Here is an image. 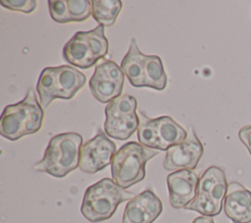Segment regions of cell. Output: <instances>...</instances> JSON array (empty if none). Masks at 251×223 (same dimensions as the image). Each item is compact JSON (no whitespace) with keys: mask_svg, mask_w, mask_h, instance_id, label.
<instances>
[{"mask_svg":"<svg viewBox=\"0 0 251 223\" xmlns=\"http://www.w3.org/2000/svg\"><path fill=\"white\" fill-rule=\"evenodd\" d=\"M71 22H83L92 15V5L89 0H67Z\"/></svg>","mask_w":251,"mask_h":223,"instance_id":"cb8c5ba5","label":"cell"},{"mask_svg":"<svg viewBox=\"0 0 251 223\" xmlns=\"http://www.w3.org/2000/svg\"><path fill=\"white\" fill-rule=\"evenodd\" d=\"M223 206L232 223L251 222V192L240 183L228 184Z\"/></svg>","mask_w":251,"mask_h":223,"instance_id":"30bf717a","label":"cell"},{"mask_svg":"<svg viewBox=\"0 0 251 223\" xmlns=\"http://www.w3.org/2000/svg\"><path fill=\"white\" fill-rule=\"evenodd\" d=\"M133 197V193L122 188L113 179L104 178L86 189L80 211L89 222H102L111 218L122 202Z\"/></svg>","mask_w":251,"mask_h":223,"instance_id":"3957f363","label":"cell"},{"mask_svg":"<svg viewBox=\"0 0 251 223\" xmlns=\"http://www.w3.org/2000/svg\"><path fill=\"white\" fill-rule=\"evenodd\" d=\"M116 152L115 142L105 133L99 131L94 138L82 144L80 148L79 169L88 174L99 172L112 163Z\"/></svg>","mask_w":251,"mask_h":223,"instance_id":"8992f818","label":"cell"},{"mask_svg":"<svg viewBox=\"0 0 251 223\" xmlns=\"http://www.w3.org/2000/svg\"><path fill=\"white\" fill-rule=\"evenodd\" d=\"M82 34L89 43L92 53L97 61L107 55L109 51V43L104 34V27L102 25H98L95 28L89 31H82Z\"/></svg>","mask_w":251,"mask_h":223,"instance_id":"7402d4cb","label":"cell"},{"mask_svg":"<svg viewBox=\"0 0 251 223\" xmlns=\"http://www.w3.org/2000/svg\"><path fill=\"white\" fill-rule=\"evenodd\" d=\"M238 137L251 155V125L242 127L238 132Z\"/></svg>","mask_w":251,"mask_h":223,"instance_id":"4316f807","label":"cell"},{"mask_svg":"<svg viewBox=\"0 0 251 223\" xmlns=\"http://www.w3.org/2000/svg\"><path fill=\"white\" fill-rule=\"evenodd\" d=\"M48 9L51 18L61 24L71 23L68 4L66 0H49L48 1Z\"/></svg>","mask_w":251,"mask_h":223,"instance_id":"d4e9b609","label":"cell"},{"mask_svg":"<svg viewBox=\"0 0 251 223\" xmlns=\"http://www.w3.org/2000/svg\"><path fill=\"white\" fill-rule=\"evenodd\" d=\"M162 210L161 199L151 190H145L126 203L123 223H153Z\"/></svg>","mask_w":251,"mask_h":223,"instance_id":"ba28073f","label":"cell"},{"mask_svg":"<svg viewBox=\"0 0 251 223\" xmlns=\"http://www.w3.org/2000/svg\"><path fill=\"white\" fill-rule=\"evenodd\" d=\"M227 186L224 170L218 166L209 167L199 179L195 198L184 209L196 211L202 216H217L222 211Z\"/></svg>","mask_w":251,"mask_h":223,"instance_id":"5b68a950","label":"cell"},{"mask_svg":"<svg viewBox=\"0 0 251 223\" xmlns=\"http://www.w3.org/2000/svg\"><path fill=\"white\" fill-rule=\"evenodd\" d=\"M146 60L147 55L141 53L135 38H131L127 53L122 60L121 69L130 84L135 87L145 86Z\"/></svg>","mask_w":251,"mask_h":223,"instance_id":"7c38bea8","label":"cell"},{"mask_svg":"<svg viewBox=\"0 0 251 223\" xmlns=\"http://www.w3.org/2000/svg\"><path fill=\"white\" fill-rule=\"evenodd\" d=\"M139 126V118L136 113L117 118H106L104 123L105 134L116 139L126 140L137 131Z\"/></svg>","mask_w":251,"mask_h":223,"instance_id":"9a60e30c","label":"cell"},{"mask_svg":"<svg viewBox=\"0 0 251 223\" xmlns=\"http://www.w3.org/2000/svg\"><path fill=\"white\" fill-rule=\"evenodd\" d=\"M167 85V75L162 60L157 55H147L145 63V86L163 90Z\"/></svg>","mask_w":251,"mask_h":223,"instance_id":"ac0fdd59","label":"cell"},{"mask_svg":"<svg viewBox=\"0 0 251 223\" xmlns=\"http://www.w3.org/2000/svg\"><path fill=\"white\" fill-rule=\"evenodd\" d=\"M160 150L146 147L138 142L124 144L114 155L111 163L112 179L124 189H127L145 177V165Z\"/></svg>","mask_w":251,"mask_h":223,"instance_id":"277c9868","label":"cell"},{"mask_svg":"<svg viewBox=\"0 0 251 223\" xmlns=\"http://www.w3.org/2000/svg\"><path fill=\"white\" fill-rule=\"evenodd\" d=\"M91 5L92 17L103 27L115 24L123 6L121 0H93Z\"/></svg>","mask_w":251,"mask_h":223,"instance_id":"e0dca14e","label":"cell"},{"mask_svg":"<svg viewBox=\"0 0 251 223\" xmlns=\"http://www.w3.org/2000/svg\"><path fill=\"white\" fill-rule=\"evenodd\" d=\"M204 148L196 136L194 129L189 128L185 140L179 144L171 146L164 159V167L168 171L193 170L202 157Z\"/></svg>","mask_w":251,"mask_h":223,"instance_id":"52a82bcc","label":"cell"},{"mask_svg":"<svg viewBox=\"0 0 251 223\" xmlns=\"http://www.w3.org/2000/svg\"><path fill=\"white\" fill-rule=\"evenodd\" d=\"M36 90L43 108H47L54 99L58 98L57 67H47L43 69L37 81Z\"/></svg>","mask_w":251,"mask_h":223,"instance_id":"2e32d148","label":"cell"},{"mask_svg":"<svg viewBox=\"0 0 251 223\" xmlns=\"http://www.w3.org/2000/svg\"><path fill=\"white\" fill-rule=\"evenodd\" d=\"M44 112L34 91L29 88L25 97L15 104L7 105L0 119V135L10 140L37 133L42 126Z\"/></svg>","mask_w":251,"mask_h":223,"instance_id":"7a4b0ae2","label":"cell"},{"mask_svg":"<svg viewBox=\"0 0 251 223\" xmlns=\"http://www.w3.org/2000/svg\"><path fill=\"white\" fill-rule=\"evenodd\" d=\"M139 118V126L137 129V139L140 144L158 150L159 139L157 120L148 118L143 112L137 114Z\"/></svg>","mask_w":251,"mask_h":223,"instance_id":"ffe728a7","label":"cell"},{"mask_svg":"<svg viewBox=\"0 0 251 223\" xmlns=\"http://www.w3.org/2000/svg\"><path fill=\"white\" fill-rule=\"evenodd\" d=\"M0 3L6 9L25 14H30L36 8L35 0H1Z\"/></svg>","mask_w":251,"mask_h":223,"instance_id":"484cf974","label":"cell"},{"mask_svg":"<svg viewBox=\"0 0 251 223\" xmlns=\"http://www.w3.org/2000/svg\"><path fill=\"white\" fill-rule=\"evenodd\" d=\"M191 223H215L212 217L209 216H199L196 217Z\"/></svg>","mask_w":251,"mask_h":223,"instance_id":"83f0119b","label":"cell"},{"mask_svg":"<svg viewBox=\"0 0 251 223\" xmlns=\"http://www.w3.org/2000/svg\"><path fill=\"white\" fill-rule=\"evenodd\" d=\"M92 78L121 84H124L125 83V74L123 70L112 60H103L96 65Z\"/></svg>","mask_w":251,"mask_h":223,"instance_id":"603a6c76","label":"cell"},{"mask_svg":"<svg viewBox=\"0 0 251 223\" xmlns=\"http://www.w3.org/2000/svg\"><path fill=\"white\" fill-rule=\"evenodd\" d=\"M124 84L92 78L89 81L91 94L102 103H109L114 98L122 95Z\"/></svg>","mask_w":251,"mask_h":223,"instance_id":"d6986e66","label":"cell"},{"mask_svg":"<svg viewBox=\"0 0 251 223\" xmlns=\"http://www.w3.org/2000/svg\"><path fill=\"white\" fill-rule=\"evenodd\" d=\"M159 145L158 150H168L171 146L183 142L187 132L170 116L156 118Z\"/></svg>","mask_w":251,"mask_h":223,"instance_id":"5bb4252c","label":"cell"},{"mask_svg":"<svg viewBox=\"0 0 251 223\" xmlns=\"http://www.w3.org/2000/svg\"><path fill=\"white\" fill-rule=\"evenodd\" d=\"M63 56L69 64L81 69H89L97 63L82 31L76 32L65 44L63 48Z\"/></svg>","mask_w":251,"mask_h":223,"instance_id":"8fae6325","label":"cell"},{"mask_svg":"<svg viewBox=\"0 0 251 223\" xmlns=\"http://www.w3.org/2000/svg\"><path fill=\"white\" fill-rule=\"evenodd\" d=\"M57 76L58 98L61 99H72L86 82V78L81 72L69 65L57 67Z\"/></svg>","mask_w":251,"mask_h":223,"instance_id":"4fadbf2b","label":"cell"},{"mask_svg":"<svg viewBox=\"0 0 251 223\" xmlns=\"http://www.w3.org/2000/svg\"><path fill=\"white\" fill-rule=\"evenodd\" d=\"M82 137L77 133H64L53 137L43 158L33 165L37 172H44L56 178H64L79 167Z\"/></svg>","mask_w":251,"mask_h":223,"instance_id":"6da1fadb","label":"cell"},{"mask_svg":"<svg viewBox=\"0 0 251 223\" xmlns=\"http://www.w3.org/2000/svg\"><path fill=\"white\" fill-rule=\"evenodd\" d=\"M136 99L128 94H122L111 100L105 107L106 118H117L136 113Z\"/></svg>","mask_w":251,"mask_h":223,"instance_id":"44dd1931","label":"cell"},{"mask_svg":"<svg viewBox=\"0 0 251 223\" xmlns=\"http://www.w3.org/2000/svg\"><path fill=\"white\" fill-rule=\"evenodd\" d=\"M199 177L193 170H178L168 175L169 200L174 208H184L197 195Z\"/></svg>","mask_w":251,"mask_h":223,"instance_id":"9c48e42d","label":"cell"}]
</instances>
